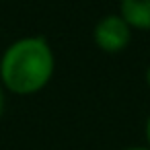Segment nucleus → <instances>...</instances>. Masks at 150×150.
Here are the masks:
<instances>
[{
    "mask_svg": "<svg viewBox=\"0 0 150 150\" xmlns=\"http://www.w3.org/2000/svg\"><path fill=\"white\" fill-rule=\"evenodd\" d=\"M54 74V52L43 37H23L6 47L0 60V80L17 95L41 91Z\"/></svg>",
    "mask_w": 150,
    "mask_h": 150,
    "instance_id": "obj_1",
    "label": "nucleus"
},
{
    "mask_svg": "<svg viewBox=\"0 0 150 150\" xmlns=\"http://www.w3.org/2000/svg\"><path fill=\"white\" fill-rule=\"evenodd\" d=\"M119 15L129 27L150 31V0H121Z\"/></svg>",
    "mask_w": 150,
    "mask_h": 150,
    "instance_id": "obj_3",
    "label": "nucleus"
},
{
    "mask_svg": "<svg viewBox=\"0 0 150 150\" xmlns=\"http://www.w3.org/2000/svg\"><path fill=\"white\" fill-rule=\"evenodd\" d=\"M146 140L150 144V115H148V121H146Z\"/></svg>",
    "mask_w": 150,
    "mask_h": 150,
    "instance_id": "obj_5",
    "label": "nucleus"
},
{
    "mask_svg": "<svg viewBox=\"0 0 150 150\" xmlns=\"http://www.w3.org/2000/svg\"><path fill=\"white\" fill-rule=\"evenodd\" d=\"M123 150H150V148H123Z\"/></svg>",
    "mask_w": 150,
    "mask_h": 150,
    "instance_id": "obj_7",
    "label": "nucleus"
},
{
    "mask_svg": "<svg viewBox=\"0 0 150 150\" xmlns=\"http://www.w3.org/2000/svg\"><path fill=\"white\" fill-rule=\"evenodd\" d=\"M2 111H4V95H2V86H0V117H2Z\"/></svg>",
    "mask_w": 150,
    "mask_h": 150,
    "instance_id": "obj_4",
    "label": "nucleus"
},
{
    "mask_svg": "<svg viewBox=\"0 0 150 150\" xmlns=\"http://www.w3.org/2000/svg\"><path fill=\"white\" fill-rule=\"evenodd\" d=\"M93 37L99 50L107 54H119L132 41V27L125 23L121 15H107L97 23Z\"/></svg>",
    "mask_w": 150,
    "mask_h": 150,
    "instance_id": "obj_2",
    "label": "nucleus"
},
{
    "mask_svg": "<svg viewBox=\"0 0 150 150\" xmlns=\"http://www.w3.org/2000/svg\"><path fill=\"white\" fill-rule=\"evenodd\" d=\"M146 82H148V86H150V66H148V70H146Z\"/></svg>",
    "mask_w": 150,
    "mask_h": 150,
    "instance_id": "obj_6",
    "label": "nucleus"
}]
</instances>
